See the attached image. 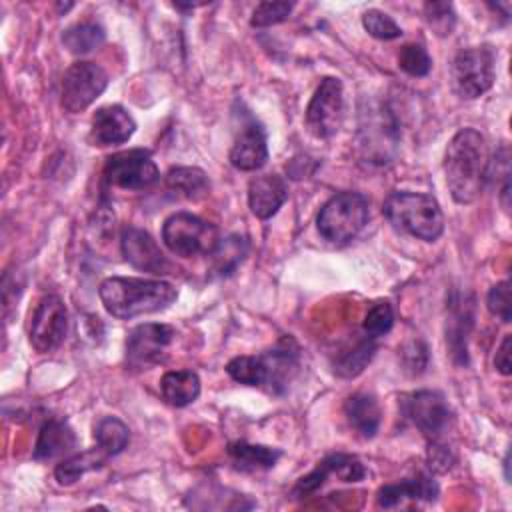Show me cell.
I'll use <instances>...</instances> for the list:
<instances>
[{
	"label": "cell",
	"mask_w": 512,
	"mask_h": 512,
	"mask_svg": "<svg viewBox=\"0 0 512 512\" xmlns=\"http://www.w3.org/2000/svg\"><path fill=\"white\" fill-rule=\"evenodd\" d=\"M488 160V146L478 130L462 128L452 136L444 154V174L454 202L470 204L480 196Z\"/></svg>",
	"instance_id": "1"
},
{
	"label": "cell",
	"mask_w": 512,
	"mask_h": 512,
	"mask_svg": "<svg viewBox=\"0 0 512 512\" xmlns=\"http://www.w3.org/2000/svg\"><path fill=\"white\" fill-rule=\"evenodd\" d=\"M98 296L114 318H136L166 310L176 298V288L166 280L112 276L100 282Z\"/></svg>",
	"instance_id": "2"
},
{
	"label": "cell",
	"mask_w": 512,
	"mask_h": 512,
	"mask_svg": "<svg viewBox=\"0 0 512 512\" xmlns=\"http://www.w3.org/2000/svg\"><path fill=\"white\" fill-rule=\"evenodd\" d=\"M386 220L400 232L434 242L444 232V216L434 196L422 192H392L382 206Z\"/></svg>",
	"instance_id": "3"
},
{
	"label": "cell",
	"mask_w": 512,
	"mask_h": 512,
	"mask_svg": "<svg viewBox=\"0 0 512 512\" xmlns=\"http://www.w3.org/2000/svg\"><path fill=\"white\" fill-rule=\"evenodd\" d=\"M368 222V200L360 192H338L318 212L320 236L334 244L356 238Z\"/></svg>",
	"instance_id": "4"
},
{
	"label": "cell",
	"mask_w": 512,
	"mask_h": 512,
	"mask_svg": "<svg viewBox=\"0 0 512 512\" xmlns=\"http://www.w3.org/2000/svg\"><path fill=\"white\" fill-rule=\"evenodd\" d=\"M164 246L182 258L210 254L220 242L218 228L190 212H176L164 220L162 226Z\"/></svg>",
	"instance_id": "5"
},
{
	"label": "cell",
	"mask_w": 512,
	"mask_h": 512,
	"mask_svg": "<svg viewBox=\"0 0 512 512\" xmlns=\"http://www.w3.org/2000/svg\"><path fill=\"white\" fill-rule=\"evenodd\" d=\"M496 78V54L490 46H472L456 54L452 62V84L460 98L474 100L486 94Z\"/></svg>",
	"instance_id": "6"
},
{
	"label": "cell",
	"mask_w": 512,
	"mask_h": 512,
	"mask_svg": "<svg viewBox=\"0 0 512 512\" xmlns=\"http://www.w3.org/2000/svg\"><path fill=\"white\" fill-rule=\"evenodd\" d=\"M108 86V74L106 70L88 60H80L68 66V70L62 76V88H60V104L66 112L78 114L86 110Z\"/></svg>",
	"instance_id": "7"
},
{
	"label": "cell",
	"mask_w": 512,
	"mask_h": 512,
	"mask_svg": "<svg viewBox=\"0 0 512 512\" xmlns=\"http://www.w3.org/2000/svg\"><path fill=\"white\" fill-rule=\"evenodd\" d=\"M342 116H344L342 82L334 76H326L320 80L318 88L314 90L306 106V114H304L306 128L316 138H330L340 130Z\"/></svg>",
	"instance_id": "8"
},
{
	"label": "cell",
	"mask_w": 512,
	"mask_h": 512,
	"mask_svg": "<svg viewBox=\"0 0 512 512\" xmlns=\"http://www.w3.org/2000/svg\"><path fill=\"white\" fill-rule=\"evenodd\" d=\"M102 178L112 188L144 190L158 182L160 172L148 150L132 148L112 154L104 166Z\"/></svg>",
	"instance_id": "9"
},
{
	"label": "cell",
	"mask_w": 512,
	"mask_h": 512,
	"mask_svg": "<svg viewBox=\"0 0 512 512\" xmlns=\"http://www.w3.org/2000/svg\"><path fill=\"white\" fill-rule=\"evenodd\" d=\"M66 328H68V310L64 300L56 294H48L40 298V302L36 304L30 316V326H28L30 346L40 354L54 352L64 342Z\"/></svg>",
	"instance_id": "10"
},
{
	"label": "cell",
	"mask_w": 512,
	"mask_h": 512,
	"mask_svg": "<svg viewBox=\"0 0 512 512\" xmlns=\"http://www.w3.org/2000/svg\"><path fill=\"white\" fill-rule=\"evenodd\" d=\"M176 330L168 324L146 322L130 330L126 338V360L134 368H148L162 360Z\"/></svg>",
	"instance_id": "11"
},
{
	"label": "cell",
	"mask_w": 512,
	"mask_h": 512,
	"mask_svg": "<svg viewBox=\"0 0 512 512\" xmlns=\"http://www.w3.org/2000/svg\"><path fill=\"white\" fill-rule=\"evenodd\" d=\"M404 414L430 440L438 438L450 424L452 412L444 396L434 390H418L404 398Z\"/></svg>",
	"instance_id": "12"
},
{
	"label": "cell",
	"mask_w": 512,
	"mask_h": 512,
	"mask_svg": "<svg viewBox=\"0 0 512 512\" xmlns=\"http://www.w3.org/2000/svg\"><path fill=\"white\" fill-rule=\"evenodd\" d=\"M122 256L136 270L150 274H168L172 272L170 260L164 256L156 240L142 228L126 226L120 236Z\"/></svg>",
	"instance_id": "13"
},
{
	"label": "cell",
	"mask_w": 512,
	"mask_h": 512,
	"mask_svg": "<svg viewBox=\"0 0 512 512\" xmlns=\"http://www.w3.org/2000/svg\"><path fill=\"white\" fill-rule=\"evenodd\" d=\"M134 132H136V122L132 114L120 104H108L94 112L90 132H88V142L96 148L118 146L128 142Z\"/></svg>",
	"instance_id": "14"
},
{
	"label": "cell",
	"mask_w": 512,
	"mask_h": 512,
	"mask_svg": "<svg viewBox=\"0 0 512 512\" xmlns=\"http://www.w3.org/2000/svg\"><path fill=\"white\" fill-rule=\"evenodd\" d=\"M230 164L242 172L260 170L268 160V144L266 134L260 124L250 120L240 128L230 148Z\"/></svg>",
	"instance_id": "15"
},
{
	"label": "cell",
	"mask_w": 512,
	"mask_h": 512,
	"mask_svg": "<svg viewBox=\"0 0 512 512\" xmlns=\"http://www.w3.org/2000/svg\"><path fill=\"white\" fill-rule=\"evenodd\" d=\"M288 200V184L278 174H262L248 184V206L250 212L260 218H272L282 204Z\"/></svg>",
	"instance_id": "16"
},
{
	"label": "cell",
	"mask_w": 512,
	"mask_h": 512,
	"mask_svg": "<svg viewBox=\"0 0 512 512\" xmlns=\"http://www.w3.org/2000/svg\"><path fill=\"white\" fill-rule=\"evenodd\" d=\"M436 496L438 484L430 476L418 474L414 478L382 486L376 494V502L380 508H394L404 500H434Z\"/></svg>",
	"instance_id": "17"
},
{
	"label": "cell",
	"mask_w": 512,
	"mask_h": 512,
	"mask_svg": "<svg viewBox=\"0 0 512 512\" xmlns=\"http://www.w3.org/2000/svg\"><path fill=\"white\" fill-rule=\"evenodd\" d=\"M76 448V434L64 420H48L42 424L36 444H34V460H52L64 456Z\"/></svg>",
	"instance_id": "18"
},
{
	"label": "cell",
	"mask_w": 512,
	"mask_h": 512,
	"mask_svg": "<svg viewBox=\"0 0 512 512\" xmlns=\"http://www.w3.org/2000/svg\"><path fill=\"white\" fill-rule=\"evenodd\" d=\"M344 414H346V420L350 422V426L362 438H372L380 428L382 412H380L378 400L372 394L358 392V394L348 396L344 402Z\"/></svg>",
	"instance_id": "19"
},
{
	"label": "cell",
	"mask_w": 512,
	"mask_h": 512,
	"mask_svg": "<svg viewBox=\"0 0 512 512\" xmlns=\"http://www.w3.org/2000/svg\"><path fill=\"white\" fill-rule=\"evenodd\" d=\"M160 394L168 404H172L176 408L188 406L200 394V378L192 370L166 372L160 378Z\"/></svg>",
	"instance_id": "20"
},
{
	"label": "cell",
	"mask_w": 512,
	"mask_h": 512,
	"mask_svg": "<svg viewBox=\"0 0 512 512\" xmlns=\"http://www.w3.org/2000/svg\"><path fill=\"white\" fill-rule=\"evenodd\" d=\"M248 254V240L240 234H230L220 238L216 248L208 254L210 256V272L214 276H230L246 258Z\"/></svg>",
	"instance_id": "21"
},
{
	"label": "cell",
	"mask_w": 512,
	"mask_h": 512,
	"mask_svg": "<svg viewBox=\"0 0 512 512\" xmlns=\"http://www.w3.org/2000/svg\"><path fill=\"white\" fill-rule=\"evenodd\" d=\"M228 456L232 458L236 468L252 472V470L272 468L278 462V458L282 456V452L276 448H270V446H262V444L232 442V444H228Z\"/></svg>",
	"instance_id": "22"
},
{
	"label": "cell",
	"mask_w": 512,
	"mask_h": 512,
	"mask_svg": "<svg viewBox=\"0 0 512 512\" xmlns=\"http://www.w3.org/2000/svg\"><path fill=\"white\" fill-rule=\"evenodd\" d=\"M166 186L188 198V200H200L208 194L210 190V180L206 176L204 170L196 168V166H178V168H172L166 178H164Z\"/></svg>",
	"instance_id": "23"
},
{
	"label": "cell",
	"mask_w": 512,
	"mask_h": 512,
	"mask_svg": "<svg viewBox=\"0 0 512 512\" xmlns=\"http://www.w3.org/2000/svg\"><path fill=\"white\" fill-rule=\"evenodd\" d=\"M64 48L76 56H84L100 48L106 40V32L96 22H78L68 26L60 36Z\"/></svg>",
	"instance_id": "24"
},
{
	"label": "cell",
	"mask_w": 512,
	"mask_h": 512,
	"mask_svg": "<svg viewBox=\"0 0 512 512\" xmlns=\"http://www.w3.org/2000/svg\"><path fill=\"white\" fill-rule=\"evenodd\" d=\"M106 454L96 448V450H86L80 454H74L70 458H64L56 468H54V476L58 480V484L62 486H72L76 484L86 472L100 468L106 462Z\"/></svg>",
	"instance_id": "25"
},
{
	"label": "cell",
	"mask_w": 512,
	"mask_h": 512,
	"mask_svg": "<svg viewBox=\"0 0 512 512\" xmlns=\"http://www.w3.org/2000/svg\"><path fill=\"white\" fill-rule=\"evenodd\" d=\"M94 440L106 456H116L128 446L130 430L120 418L104 416L94 426Z\"/></svg>",
	"instance_id": "26"
},
{
	"label": "cell",
	"mask_w": 512,
	"mask_h": 512,
	"mask_svg": "<svg viewBox=\"0 0 512 512\" xmlns=\"http://www.w3.org/2000/svg\"><path fill=\"white\" fill-rule=\"evenodd\" d=\"M376 352V342L374 338H364L360 342H356L352 348L340 352L334 360V374L340 376V378H354L358 376L366 366L368 362L372 360Z\"/></svg>",
	"instance_id": "27"
},
{
	"label": "cell",
	"mask_w": 512,
	"mask_h": 512,
	"mask_svg": "<svg viewBox=\"0 0 512 512\" xmlns=\"http://www.w3.org/2000/svg\"><path fill=\"white\" fill-rule=\"evenodd\" d=\"M226 372L234 382L246 386H266L268 378L264 356H236L226 364Z\"/></svg>",
	"instance_id": "28"
},
{
	"label": "cell",
	"mask_w": 512,
	"mask_h": 512,
	"mask_svg": "<svg viewBox=\"0 0 512 512\" xmlns=\"http://www.w3.org/2000/svg\"><path fill=\"white\" fill-rule=\"evenodd\" d=\"M362 26L376 40H394L402 36V28L392 20V16L376 8H370L362 14Z\"/></svg>",
	"instance_id": "29"
},
{
	"label": "cell",
	"mask_w": 512,
	"mask_h": 512,
	"mask_svg": "<svg viewBox=\"0 0 512 512\" xmlns=\"http://www.w3.org/2000/svg\"><path fill=\"white\" fill-rule=\"evenodd\" d=\"M394 324V310L388 302H376L368 308L364 322H362V330L368 338H380L384 334L390 332Z\"/></svg>",
	"instance_id": "30"
},
{
	"label": "cell",
	"mask_w": 512,
	"mask_h": 512,
	"mask_svg": "<svg viewBox=\"0 0 512 512\" xmlns=\"http://www.w3.org/2000/svg\"><path fill=\"white\" fill-rule=\"evenodd\" d=\"M424 18L438 36H450L456 26V12L450 2H426Z\"/></svg>",
	"instance_id": "31"
},
{
	"label": "cell",
	"mask_w": 512,
	"mask_h": 512,
	"mask_svg": "<svg viewBox=\"0 0 512 512\" xmlns=\"http://www.w3.org/2000/svg\"><path fill=\"white\" fill-rule=\"evenodd\" d=\"M330 474L338 476L342 482H360L366 476L364 464L350 454H332L322 460Z\"/></svg>",
	"instance_id": "32"
},
{
	"label": "cell",
	"mask_w": 512,
	"mask_h": 512,
	"mask_svg": "<svg viewBox=\"0 0 512 512\" xmlns=\"http://www.w3.org/2000/svg\"><path fill=\"white\" fill-rule=\"evenodd\" d=\"M398 66L410 76H426L432 68V58L420 44H404L398 52Z\"/></svg>",
	"instance_id": "33"
},
{
	"label": "cell",
	"mask_w": 512,
	"mask_h": 512,
	"mask_svg": "<svg viewBox=\"0 0 512 512\" xmlns=\"http://www.w3.org/2000/svg\"><path fill=\"white\" fill-rule=\"evenodd\" d=\"M292 8H294L292 2H260L252 12L250 24L254 28H266V26L280 24L290 16Z\"/></svg>",
	"instance_id": "34"
},
{
	"label": "cell",
	"mask_w": 512,
	"mask_h": 512,
	"mask_svg": "<svg viewBox=\"0 0 512 512\" xmlns=\"http://www.w3.org/2000/svg\"><path fill=\"white\" fill-rule=\"evenodd\" d=\"M486 306L488 312L492 316H496L498 320H502L504 324L510 322L512 318V304H510V280H502L498 284H494L486 296Z\"/></svg>",
	"instance_id": "35"
},
{
	"label": "cell",
	"mask_w": 512,
	"mask_h": 512,
	"mask_svg": "<svg viewBox=\"0 0 512 512\" xmlns=\"http://www.w3.org/2000/svg\"><path fill=\"white\" fill-rule=\"evenodd\" d=\"M428 362V348L422 340H410L402 346V364L410 374H420Z\"/></svg>",
	"instance_id": "36"
},
{
	"label": "cell",
	"mask_w": 512,
	"mask_h": 512,
	"mask_svg": "<svg viewBox=\"0 0 512 512\" xmlns=\"http://www.w3.org/2000/svg\"><path fill=\"white\" fill-rule=\"evenodd\" d=\"M428 464L434 472H448L454 464V452L450 450V446L434 438L430 440V446H428Z\"/></svg>",
	"instance_id": "37"
},
{
	"label": "cell",
	"mask_w": 512,
	"mask_h": 512,
	"mask_svg": "<svg viewBox=\"0 0 512 512\" xmlns=\"http://www.w3.org/2000/svg\"><path fill=\"white\" fill-rule=\"evenodd\" d=\"M510 346H512V338L510 334L504 336V340L500 342L498 350H496V356H494V366L500 374L504 376H510L512 372V360H510Z\"/></svg>",
	"instance_id": "38"
}]
</instances>
